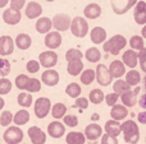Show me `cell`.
I'll list each match as a JSON object with an SVG mask.
<instances>
[{
    "label": "cell",
    "instance_id": "74e56055",
    "mask_svg": "<svg viewBox=\"0 0 146 144\" xmlns=\"http://www.w3.org/2000/svg\"><path fill=\"white\" fill-rule=\"evenodd\" d=\"M66 93L68 94L71 98H78V97H80V94L82 93V89H81L80 84L69 83L68 86L66 87Z\"/></svg>",
    "mask_w": 146,
    "mask_h": 144
},
{
    "label": "cell",
    "instance_id": "bcb514c9",
    "mask_svg": "<svg viewBox=\"0 0 146 144\" xmlns=\"http://www.w3.org/2000/svg\"><path fill=\"white\" fill-rule=\"evenodd\" d=\"M63 125H67V126L69 128H74L78 125V119L76 115H66V116L63 117Z\"/></svg>",
    "mask_w": 146,
    "mask_h": 144
},
{
    "label": "cell",
    "instance_id": "f1b7e54d",
    "mask_svg": "<svg viewBox=\"0 0 146 144\" xmlns=\"http://www.w3.org/2000/svg\"><path fill=\"white\" fill-rule=\"evenodd\" d=\"M126 75V83L128 84L129 87H137L139 86V83L141 82V74L139 73L137 70H135V69H132V70H129L128 73L124 74Z\"/></svg>",
    "mask_w": 146,
    "mask_h": 144
},
{
    "label": "cell",
    "instance_id": "e575fe53",
    "mask_svg": "<svg viewBox=\"0 0 146 144\" xmlns=\"http://www.w3.org/2000/svg\"><path fill=\"white\" fill-rule=\"evenodd\" d=\"M88 98H90V102H92L94 105H99V103H101V102L104 101L105 94H104V92L101 91V89L95 88V89H92V91L90 92Z\"/></svg>",
    "mask_w": 146,
    "mask_h": 144
},
{
    "label": "cell",
    "instance_id": "cb8c5ba5",
    "mask_svg": "<svg viewBox=\"0 0 146 144\" xmlns=\"http://www.w3.org/2000/svg\"><path fill=\"white\" fill-rule=\"evenodd\" d=\"M128 115V110L127 107H124L123 105H114L111 107L110 111V116L111 120H115V121H121V120H124Z\"/></svg>",
    "mask_w": 146,
    "mask_h": 144
},
{
    "label": "cell",
    "instance_id": "7c38bea8",
    "mask_svg": "<svg viewBox=\"0 0 146 144\" xmlns=\"http://www.w3.org/2000/svg\"><path fill=\"white\" fill-rule=\"evenodd\" d=\"M133 18L135 22L140 26H145L146 24V3L140 0L136 3L135 5V10H133Z\"/></svg>",
    "mask_w": 146,
    "mask_h": 144
},
{
    "label": "cell",
    "instance_id": "f5cc1de1",
    "mask_svg": "<svg viewBox=\"0 0 146 144\" xmlns=\"http://www.w3.org/2000/svg\"><path fill=\"white\" fill-rule=\"evenodd\" d=\"M101 144H118V138H114L108 134H103L101 135Z\"/></svg>",
    "mask_w": 146,
    "mask_h": 144
},
{
    "label": "cell",
    "instance_id": "5bb4252c",
    "mask_svg": "<svg viewBox=\"0 0 146 144\" xmlns=\"http://www.w3.org/2000/svg\"><path fill=\"white\" fill-rule=\"evenodd\" d=\"M41 82L48 87H54L59 83V73L54 69H48L41 75Z\"/></svg>",
    "mask_w": 146,
    "mask_h": 144
},
{
    "label": "cell",
    "instance_id": "4dcf8cb0",
    "mask_svg": "<svg viewBox=\"0 0 146 144\" xmlns=\"http://www.w3.org/2000/svg\"><path fill=\"white\" fill-rule=\"evenodd\" d=\"M86 138L80 132H71L67 134L66 143L67 144H85Z\"/></svg>",
    "mask_w": 146,
    "mask_h": 144
},
{
    "label": "cell",
    "instance_id": "ffe728a7",
    "mask_svg": "<svg viewBox=\"0 0 146 144\" xmlns=\"http://www.w3.org/2000/svg\"><path fill=\"white\" fill-rule=\"evenodd\" d=\"M109 73L113 78H117V79H121L122 77L126 74V66L122 61L119 60H114L110 63V66H109Z\"/></svg>",
    "mask_w": 146,
    "mask_h": 144
},
{
    "label": "cell",
    "instance_id": "d6a6232c",
    "mask_svg": "<svg viewBox=\"0 0 146 144\" xmlns=\"http://www.w3.org/2000/svg\"><path fill=\"white\" fill-rule=\"evenodd\" d=\"M17 101H18V105H19V106H22L23 109H28V107L32 105L33 98H32V94H31V93L22 92V93L18 94Z\"/></svg>",
    "mask_w": 146,
    "mask_h": 144
},
{
    "label": "cell",
    "instance_id": "9a60e30c",
    "mask_svg": "<svg viewBox=\"0 0 146 144\" xmlns=\"http://www.w3.org/2000/svg\"><path fill=\"white\" fill-rule=\"evenodd\" d=\"M22 19V14L18 10H13V9H5L3 12V20L9 26H15L21 22Z\"/></svg>",
    "mask_w": 146,
    "mask_h": 144
},
{
    "label": "cell",
    "instance_id": "7dc6e473",
    "mask_svg": "<svg viewBox=\"0 0 146 144\" xmlns=\"http://www.w3.org/2000/svg\"><path fill=\"white\" fill-rule=\"evenodd\" d=\"M26 69H27L28 73H37L38 70H40V63L36 60H30L27 63V65H26Z\"/></svg>",
    "mask_w": 146,
    "mask_h": 144
},
{
    "label": "cell",
    "instance_id": "f6af8a7d",
    "mask_svg": "<svg viewBox=\"0 0 146 144\" xmlns=\"http://www.w3.org/2000/svg\"><path fill=\"white\" fill-rule=\"evenodd\" d=\"M13 122V114L10 111H3L0 115V125L1 126H9Z\"/></svg>",
    "mask_w": 146,
    "mask_h": 144
},
{
    "label": "cell",
    "instance_id": "60d3db41",
    "mask_svg": "<svg viewBox=\"0 0 146 144\" xmlns=\"http://www.w3.org/2000/svg\"><path fill=\"white\" fill-rule=\"evenodd\" d=\"M83 58L82 51H80L78 48H69L66 54V60L67 61H73V60H81Z\"/></svg>",
    "mask_w": 146,
    "mask_h": 144
},
{
    "label": "cell",
    "instance_id": "94428289",
    "mask_svg": "<svg viewBox=\"0 0 146 144\" xmlns=\"http://www.w3.org/2000/svg\"><path fill=\"white\" fill-rule=\"evenodd\" d=\"M133 93H135V94H136V96H139V93H140V87H139V86H137V87H136V88H135V89H133Z\"/></svg>",
    "mask_w": 146,
    "mask_h": 144
},
{
    "label": "cell",
    "instance_id": "e0dca14e",
    "mask_svg": "<svg viewBox=\"0 0 146 144\" xmlns=\"http://www.w3.org/2000/svg\"><path fill=\"white\" fill-rule=\"evenodd\" d=\"M25 13L28 19H36V18H40V15L42 14V7L37 1H30L26 5Z\"/></svg>",
    "mask_w": 146,
    "mask_h": 144
},
{
    "label": "cell",
    "instance_id": "be15d7a7",
    "mask_svg": "<svg viewBox=\"0 0 146 144\" xmlns=\"http://www.w3.org/2000/svg\"><path fill=\"white\" fill-rule=\"evenodd\" d=\"M145 143H146V137H145Z\"/></svg>",
    "mask_w": 146,
    "mask_h": 144
},
{
    "label": "cell",
    "instance_id": "816d5d0a",
    "mask_svg": "<svg viewBox=\"0 0 146 144\" xmlns=\"http://www.w3.org/2000/svg\"><path fill=\"white\" fill-rule=\"evenodd\" d=\"M118 94H115V93H109L108 96H105V103L108 105V106H110V107H113L114 105H117V102H118Z\"/></svg>",
    "mask_w": 146,
    "mask_h": 144
},
{
    "label": "cell",
    "instance_id": "4316f807",
    "mask_svg": "<svg viewBox=\"0 0 146 144\" xmlns=\"http://www.w3.org/2000/svg\"><path fill=\"white\" fill-rule=\"evenodd\" d=\"M28 121H30V112L26 109L19 110V111L15 112V115H13V122L15 124V126L26 125Z\"/></svg>",
    "mask_w": 146,
    "mask_h": 144
},
{
    "label": "cell",
    "instance_id": "ba28073f",
    "mask_svg": "<svg viewBox=\"0 0 146 144\" xmlns=\"http://www.w3.org/2000/svg\"><path fill=\"white\" fill-rule=\"evenodd\" d=\"M137 1H139V0H110V5L115 14L123 15V14H126L129 9H132V8L136 5Z\"/></svg>",
    "mask_w": 146,
    "mask_h": 144
},
{
    "label": "cell",
    "instance_id": "8992f818",
    "mask_svg": "<svg viewBox=\"0 0 146 144\" xmlns=\"http://www.w3.org/2000/svg\"><path fill=\"white\" fill-rule=\"evenodd\" d=\"M95 79L98 81V83L103 87H108L113 82V77L109 73V69L104 64H98L95 70Z\"/></svg>",
    "mask_w": 146,
    "mask_h": 144
},
{
    "label": "cell",
    "instance_id": "4fadbf2b",
    "mask_svg": "<svg viewBox=\"0 0 146 144\" xmlns=\"http://www.w3.org/2000/svg\"><path fill=\"white\" fill-rule=\"evenodd\" d=\"M27 133H28V137H30L32 144H45L46 134L38 126H31Z\"/></svg>",
    "mask_w": 146,
    "mask_h": 144
},
{
    "label": "cell",
    "instance_id": "52a82bcc",
    "mask_svg": "<svg viewBox=\"0 0 146 144\" xmlns=\"http://www.w3.org/2000/svg\"><path fill=\"white\" fill-rule=\"evenodd\" d=\"M71 22L72 18L68 14H64V13H59L55 14L54 18L51 19V24L55 28L56 32H64V31H68L71 27Z\"/></svg>",
    "mask_w": 146,
    "mask_h": 144
},
{
    "label": "cell",
    "instance_id": "3957f363",
    "mask_svg": "<svg viewBox=\"0 0 146 144\" xmlns=\"http://www.w3.org/2000/svg\"><path fill=\"white\" fill-rule=\"evenodd\" d=\"M71 29L72 35L77 38H83L88 32V23L85 18L82 17H76L72 19L71 22Z\"/></svg>",
    "mask_w": 146,
    "mask_h": 144
},
{
    "label": "cell",
    "instance_id": "836d02e7",
    "mask_svg": "<svg viewBox=\"0 0 146 144\" xmlns=\"http://www.w3.org/2000/svg\"><path fill=\"white\" fill-rule=\"evenodd\" d=\"M113 91L115 94L121 96L124 92L131 91V87H129L128 84L126 83V81H123V79H117V82H114V84H113Z\"/></svg>",
    "mask_w": 146,
    "mask_h": 144
},
{
    "label": "cell",
    "instance_id": "d590c367",
    "mask_svg": "<svg viewBox=\"0 0 146 144\" xmlns=\"http://www.w3.org/2000/svg\"><path fill=\"white\" fill-rule=\"evenodd\" d=\"M85 58L87 59V61H90V63H98L101 59V52L99 51L98 47H90L86 51Z\"/></svg>",
    "mask_w": 146,
    "mask_h": 144
},
{
    "label": "cell",
    "instance_id": "2e32d148",
    "mask_svg": "<svg viewBox=\"0 0 146 144\" xmlns=\"http://www.w3.org/2000/svg\"><path fill=\"white\" fill-rule=\"evenodd\" d=\"M83 135H85V138L88 140H96L98 138H100L101 135H103V128L99 124L92 122V124L87 125V126L85 128V134Z\"/></svg>",
    "mask_w": 146,
    "mask_h": 144
},
{
    "label": "cell",
    "instance_id": "e7e4bbea",
    "mask_svg": "<svg viewBox=\"0 0 146 144\" xmlns=\"http://www.w3.org/2000/svg\"><path fill=\"white\" fill-rule=\"evenodd\" d=\"M32 1H35V0H32Z\"/></svg>",
    "mask_w": 146,
    "mask_h": 144
},
{
    "label": "cell",
    "instance_id": "d6986e66",
    "mask_svg": "<svg viewBox=\"0 0 146 144\" xmlns=\"http://www.w3.org/2000/svg\"><path fill=\"white\" fill-rule=\"evenodd\" d=\"M122 63L124 64V66H128L131 69H135L139 64V56L137 52L133 50H127L124 51L123 56H122Z\"/></svg>",
    "mask_w": 146,
    "mask_h": 144
},
{
    "label": "cell",
    "instance_id": "ee69618b",
    "mask_svg": "<svg viewBox=\"0 0 146 144\" xmlns=\"http://www.w3.org/2000/svg\"><path fill=\"white\" fill-rule=\"evenodd\" d=\"M10 73V63L4 58H0V78H5Z\"/></svg>",
    "mask_w": 146,
    "mask_h": 144
},
{
    "label": "cell",
    "instance_id": "9c48e42d",
    "mask_svg": "<svg viewBox=\"0 0 146 144\" xmlns=\"http://www.w3.org/2000/svg\"><path fill=\"white\" fill-rule=\"evenodd\" d=\"M40 66H44L45 69H51L58 63V55L54 51H44L38 56Z\"/></svg>",
    "mask_w": 146,
    "mask_h": 144
},
{
    "label": "cell",
    "instance_id": "f546056e",
    "mask_svg": "<svg viewBox=\"0 0 146 144\" xmlns=\"http://www.w3.org/2000/svg\"><path fill=\"white\" fill-rule=\"evenodd\" d=\"M121 101L124 107H133L137 103V96L133 93V91H127L121 94Z\"/></svg>",
    "mask_w": 146,
    "mask_h": 144
},
{
    "label": "cell",
    "instance_id": "f907efd6",
    "mask_svg": "<svg viewBox=\"0 0 146 144\" xmlns=\"http://www.w3.org/2000/svg\"><path fill=\"white\" fill-rule=\"evenodd\" d=\"M74 107H77V109H80V110H86L88 107L87 98H85V97H78V98H76Z\"/></svg>",
    "mask_w": 146,
    "mask_h": 144
},
{
    "label": "cell",
    "instance_id": "7a4b0ae2",
    "mask_svg": "<svg viewBox=\"0 0 146 144\" xmlns=\"http://www.w3.org/2000/svg\"><path fill=\"white\" fill-rule=\"evenodd\" d=\"M127 45V40L124 36L122 35H114L108 41L103 43V48L106 54H111V55H118Z\"/></svg>",
    "mask_w": 146,
    "mask_h": 144
},
{
    "label": "cell",
    "instance_id": "8d00e7d4",
    "mask_svg": "<svg viewBox=\"0 0 146 144\" xmlns=\"http://www.w3.org/2000/svg\"><path fill=\"white\" fill-rule=\"evenodd\" d=\"M129 46H131V50L133 51H141L145 47V41L141 36H132L131 40H129Z\"/></svg>",
    "mask_w": 146,
    "mask_h": 144
},
{
    "label": "cell",
    "instance_id": "11a10c76",
    "mask_svg": "<svg viewBox=\"0 0 146 144\" xmlns=\"http://www.w3.org/2000/svg\"><path fill=\"white\" fill-rule=\"evenodd\" d=\"M137 120H139V122H141V124H146V111L140 112V114L137 115Z\"/></svg>",
    "mask_w": 146,
    "mask_h": 144
},
{
    "label": "cell",
    "instance_id": "83f0119b",
    "mask_svg": "<svg viewBox=\"0 0 146 144\" xmlns=\"http://www.w3.org/2000/svg\"><path fill=\"white\" fill-rule=\"evenodd\" d=\"M67 71H68V74H69V75H72V77L80 75V74L83 71V63L81 60L68 61V65H67Z\"/></svg>",
    "mask_w": 146,
    "mask_h": 144
},
{
    "label": "cell",
    "instance_id": "6f0895ef",
    "mask_svg": "<svg viewBox=\"0 0 146 144\" xmlns=\"http://www.w3.org/2000/svg\"><path fill=\"white\" fill-rule=\"evenodd\" d=\"M141 37L144 38V40L146 38V24L144 26V27H142V31H141Z\"/></svg>",
    "mask_w": 146,
    "mask_h": 144
},
{
    "label": "cell",
    "instance_id": "7402d4cb",
    "mask_svg": "<svg viewBox=\"0 0 146 144\" xmlns=\"http://www.w3.org/2000/svg\"><path fill=\"white\" fill-rule=\"evenodd\" d=\"M83 14L87 19H96L101 15V7L96 3H91V4L86 5L83 9Z\"/></svg>",
    "mask_w": 146,
    "mask_h": 144
},
{
    "label": "cell",
    "instance_id": "03108f58",
    "mask_svg": "<svg viewBox=\"0 0 146 144\" xmlns=\"http://www.w3.org/2000/svg\"><path fill=\"white\" fill-rule=\"evenodd\" d=\"M0 144H1V143H0Z\"/></svg>",
    "mask_w": 146,
    "mask_h": 144
},
{
    "label": "cell",
    "instance_id": "680465c9",
    "mask_svg": "<svg viewBox=\"0 0 146 144\" xmlns=\"http://www.w3.org/2000/svg\"><path fill=\"white\" fill-rule=\"evenodd\" d=\"M99 119H100L99 114H94L92 116H91V120H92V121H96V120H99Z\"/></svg>",
    "mask_w": 146,
    "mask_h": 144
},
{
    "label": "cell",
    "instance_id": "6125c7cd",
    "mask_svg": "<svg viewBox=\"0 0 146 144\" xmlns=\"http://www.w3.org/2000/svg\"><path fill=\"white\" fill-rule=\"evenodd\" d=\"M45 1H49V3H51V1H54V0H45Z\"/></svg>",
    "mask_w": 146,
    "mask_h": 144
},
{
    "label": "cell",
    "instance_id": "5b68a950",
    "mask_svg": "<svg viewBox=\"0 0 146 144\" xmlns=\"http://www.w3.org/2000/svg\"><path fill=\"white\" fill-rule=\"evenodd\" d=\"M33 110H35V115L37 119H45L51 110V101L46 97H40L36 99Z\"/></svg>",
    "mask_w": 146,
    "mask_h": 144
},
{
    "label": "cell",
    "instance_id": "1f68e13d",
    "mask_svg": "<svg viewBox=\"0 0 146 144\" xmlns=\"http://www.w3.org/2000/svg\"><path fill=\"white\" fill-rule=\"evenodd\" d=\"M51 116L54 117L55 120H59V119H63L66 116V112H67V106L64 103H55L54 106H51Z\"/></svg>",
    "mask_w": 146,
    "mask_h": 144
},
{
    "label": "cell",
    "instance_id": "44dd1931",
    "mask_svg": "<svg viewBox=\"0 0 146 144\" xmlns=\"http://www.w3.org/2000/svg\"><path fill=\"white\" fill-rule=\"evenodd\" d=\"M36 31L41 35H46L51 31L53 28V24H51V19L48 17H41L36 20V26H35Z\"/></svg>",
    "mask_w": 146,
    "mask_h": 144
},
{
    "label": "cell",
    "instance_id": "f35d334b",
    "mask_svg": "<svg viewBox=\"0 0 146 144\" xmlns=\"http://www.w3.org/2000/svg\"><path fill=\"white\" fill-rule=\"evenodd\" d=\"M94 81H95V70H92V69H86V70H83L82 73H81V82H82L83 84L88 86V84H91Z\"/></svg>",
    "mask_w": 146,
    "mask_h": 144
},
{
    "label": "cell",
    "instance_id": "b9f144b4",
    "mask_svg": "<svg viewBox=\"0 0 146 144\" xmlns=\"http://www.w3.org/2000/svg\"><path fill=\"white\" fill-rule=\"evenodd\" d=\"M28 81H30V77L26 75V74H19L15 78V87L21 91H26V87L28 84Z\"/></svg>",
    "mask_w": 146,
    "mask_h": 144
},
{
    "label": "cell",
    "instance_id": "8fae6325",
    "mask_svg": "<svg viewBox=\"0 0 146 144\" xmlns=\"http://www.w3.org/2000/svg\"><path fill=\"white\" fill-rule=\"evenodd\" d=\"M14 51V40L10 36L4 35L0 37V55L9 56Z\"/></svg>",
    "mask_w": 146,
    "mask_h": 144
},
{
    "label": "cell",
    "instance_id": "277c9868",
    "mask_svg": "<svg viewBox=\"0 0 146 144\" xmlns=\"http://www.w3.org/2000/svg\"><path fill=\"white\" fill-rule=\"evenodd\" d=\"M23 132L19 126H8L3 134V139L7 144H19L23 140Z\"/></svg>",
    "mask_w": 146,
    "mask_h": 144
},
{
    "label": "cell",
    "instance_id": "30bf717a",
    "mask_svg": "<svg viewBox=\"0 0 146 144\" xmlns=\"http://www.w3.org/2000/svg\"><path fill=\"white\" fill-rule=\"evenodd\" d=\"M44 42H45V46L48 48L55 50V48L60 47L62 45V35L56 31H50L49 33H46Z\"/></svg>",
    "mask_w": 146,
    "mask_h": 144
},
{
    "label": "cell",
    "instance_id": "6da1fadb",
    "mask_svg": "<svg viewBox=\"0 0 146 144\" xmlns=\"http://www.w3.org/2000/svg\"><path fill=\"white\" fill-rule=\"evenodd\" d=\"M121 133L123 134L124 142L128 144H136L140 140V130L137 122L133 120H127L121 124Z\"/></svg>",
    "mask_w": 146,
    "mask_h": 144
},
{
    "label": "cell",
    "instance_id": "681fc988",
    "mask_svg": "<svg viewBox=\"0 0 146 144\" xmlns=\"http://www.w3.org/2000/svg\"><path fill=\"white\" fill-rule=\"evenodd\" d=\"M9 3H10V9L18 10V12H21V9L26 5V0H9Z\"/></svg>",
    "mask_w": 146,
    "mask_h": 144
},
{
    "label": "cell",
    "instance_id": "ab89813d",
    "mask_svg": "<svg viewBox=\"0 0 146 144\" xmlns=\"http://www.w3.org/2000/svg\"><path fill=\"white\" fill-rule=\"evenodd\" d=\"M40 89H41V82L37 78H30L27 87H26V91L28 93H35V92H40Z\"/></svg>",
    "mask_w": 146,
    "mask_h": 144
},
{
    "label": "cell",
    "instance_id": "d4e9b609",
    "mask_svg": "<svg viewBox=\"0 0 146 144\" xmlns=\"http://www.w3.org/2000/svg\"><path fill=\"white\" fill-rule=\"evenodd\" d=\"M14 43L19 50H28V48L31 47V45H32V38H31V36L27 35V33H19V35L15 37Z\"/></svg>",
    "mask_w": 146,
    "mask_h": 144
},
{
    "label": "cell",
    "instance_id": "c3c4849f",
    "mask_svg": "<svg viewBox=\"0 0 146 144\" xmlns=\"http://www.w3.org/2000/svg\"><path fill=\"white\" fill-rule=\"evenodd\" d=\"M139 56V61H140V66H141V70L146 73V47H144L141 51L137 52Z\"/></svg>",
    "mask_w": 146,
    "mask_h": 144
},
{
    "label": "cell",
    "instance_id": "603a6c76",
    "mask_svg": "<svg viewBox=\"0 0 146 144\" xmlns=\"http://www.w3.org/2000/svg\"><path fill=\"white\" fill-rule=\"evenodd\" d=\"M90 38L95 45L104 43L106 41V31L103 27H94L90 32Z\"/></svg>",
    "mask_w": 146,
    "mask_h": 144
},
{
    "label": "cell",
    "instance_id": "7bdbcfd3",
    "mask_svg": "<svg viewBox=\"0 0 146 144\" xmlns=\"http://www.w3.org/2000/svg\"><path fill=\"white\" fill-rule=\"evenodd\" d=\"M12 91V82L8 78H0V96H5Z\"/></svg>",
    "mask_w": 146,
    "mask_h": 144
},
{
    "label": "cell",
    "instance_id": "9f6ffc18",
    "mask_svg": "<svg viewBox=\"0 0 146 144\" xmlns=\"http://www.w3.org/2000/svg\"><path fill=\"white\" fill-rule=\"evenodd\" d=\"M9 4V0H0V8H5Z\"/></svg>",
    "mask_w": 146,
    "mask_h": 144
},
{
    "label": "cell",
    "instance_id": "484cf974",
    "mask_svg": "<svg viewBox=\"0 0 146 144\" xmlns=\"http://www.w3.org/2000/svg\"><path fill=\"white\" fill-rule=\"evenodd\" d=\"M104 130H105V134L118 138V135L121 134V122L115 121V120H108L105 122Z\"/></svg>",
    "mask_w": 146,
    "mask_h": 144
},
{
    "label": "cell",
    "instance_id": "db71d44e",
    "mask_svg": "<svg viewBox=\"0 0 146 144\" xmlns=\"http://www.w3.org/2000/svg\"><path fill=\"white\" fill-rule=\"evenodd\" d=\"M144 89H145V93L140 97V101H139V105L142 107V109L146 111V78L144 79Z\"/></svg>",
    "mask_w": 146,
    "mask_h": 144
},
{
    "label": "cell",
    "instance_id": "91938a15",
    "mask_svg": "<svg viewBox=\"0 0 146 144\" xmlns=\"http://www.w3.org/2000/svg\"><path fill=\"white\" fill-rule=\"evenodd\" d=\"M4 105H5V101L1 98V97H0V110L4 109Z\"/></svg>",
    "mask_w": 146,
    "mask_h": 144
},
{
    "label": "cell",
    "instance_id": "ac0fdd59",
    "mask_svg": "<svg viewBox=\"0 0 146 144\" xmlns=\"http://www.w3.org/2000/svg\"><path fill=\"white\" fill-rule=\"evenodd\" d=\"M64 133H66V126H64L62 122L53 121V122L49 124L48 134L50 135L51 138H54V139H59V138H62L64 135Z\"/></svg>",
    "mask_w": 146,
    "mask_h": 144
}]
</instances>
